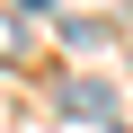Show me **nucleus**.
Masks as SVG:
<instances>
[{
	"label": "nucleus",
	"mask_w": 133,
	"mask_h": 133,
	"mask_svg": "<svg viewBox=\"0 0 133 133\" xmlns=\"http://www.w3.org/2000/svg\"><path fill=\"white\" fill-rule=\"evenodd\" d=\"M62 107H71V115H115V98H107L98 80H71V89H62Z\"/></svg>",
	"instance_id": "f257e3e1"
}]
</instances>
